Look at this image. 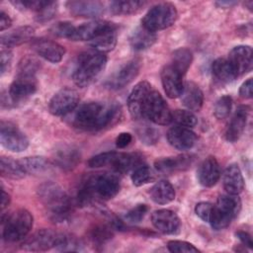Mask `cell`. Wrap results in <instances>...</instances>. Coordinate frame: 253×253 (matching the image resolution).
<instances>
[{
	"mask_svg": "<svg viewBox=\"0 0 253 253\" xmlns=\"http://www.w3.org/2000/svg\"><path fill=\"white\" fill-rule=\"evenodd\" d=\"M121 113L117 102H89L76 110L72 125L82 130L97 131L117 124Z\"/></svg>",
	"mask_w": 253,
	"mask_h": 253,
	"instance_id": "1",
	"label": "cell"
},
{
	"mask_svg": "<svg viewBox=\"0 0 253 253\" xmlns=\"http://www.w3.org/2000/svg\"><path fill=\"white\" fill-rule=\"evenodd\" d=\"M121 183L117 175L102 173L88 177L80 186L77 193V204L89 205L95 198L108 201L120 192Z\"/></svg>",
	"mask_w": 253,
	"mask_h": 253,
	"instance_id": "2",
	"label": "cell"
},
{
	"mask_svg": "<svg viewBox=\"0 0 253 253\" xmlns=\"http://www.w3.org/2000/svg\"><path fill=\"white\" fill-rule=\"evenodd\" d=\"M38 196L51 220L63 222L69 217L72 203L67 193L58 184L51 181L42 183L38 189Z\"/></svg>",
	"mask_w": 253,
	"mask_h": 253,
	"instance_id": "3",
	"label": "cell"
},
{
	"mask_svg": "<svg viewBox=\"0 0 253 253\" xmlns=\"http://www.w3.org/2000/svg\"><path fill=\"white\" fill-rule=\"evenodd\" d=\"M106 64L107 56L105 53L95 49L80 53L72 73L74 83L80 88L89 86L100 76L105 69Z\"/></svg>",
	"mask_w": 253,
	"mask_h": 253,
	"instance_id": "4",
	"label": "cell"
},
{
	"mask_svg": "<svg viewBox=\"0 0 253 253\" xmlns=\"http://www.w3.org/2000/svg\"><path fill=\"white\" fill-rule=\"evenodd\" d=\"M34 223L32 213L25 209H18L1 217L2 237L7 242L23 240L31 231Z\"/></svg>",
	"mask_w": 253,
	"mask_h": 253,
	"instance_id": "5",
	"label": "cell"
},
{
	"mask_svg": "<svg viewBox=\"0 0 253 253\" xmlns=\"http://www.w3.org/2000/svg\"><path fill=\"white\" fill-rule=\"evenodd\" d=\"M241 210V202L237 195H221L213 205L209 223L215 230L227 227L238 215Z\"/></svg>",
	"mask_w": 253,
	"mask_h": 253,
	"instance_id": "6",
	"label": "cell"
},
{
	"mask_svg": "<svg viewBox=\"0 0 253 253\" xmlns=\"http://www.w3.org/2000/svg\"><path fill=\"white\" fill-rule=\"evenodd\" d=\"M178 13L176 7L168 2H163L151 7L141 19V26L150 32H158L171 27Z\"/></svg>",
	"mask_w": 253,
	"mask_h": 253,
	"instance_id": "7",
	"label": "cell"
},
{
	"mask_svg": "<svg viewBox=\"0 0 253 253\" xmlns=\"http://www.w3.org/2000/svg\"><path fill=\"white\" fill-rule=\"evenodd\" d=\"M38 88V81L36 75L27 73H17L14 81L9 88V101L11 104H18L25 102L32 95H34Z\"/></svg>",
	"mask_w": 253,
	"mask_h": 253,
	"instance_id": "8",
	"label": "cell"
},
{
	"mask_svg": "<svg viewBox=\"0 0 253 253\" xmlns=\"http://www.w3.org/2000/svg\"><path fill=\"white\" fill-rule=\"evenodd\" d=\"M144 118L156 125L166 126L172 122V113L159 92L152 90L144 111Z\"/></svg>",
	"mask_w": 253,
	"mask_h": 253,
	"instance_id": "9",
	"label": "cell"
},
{
	"mask_svg": "<svg viewBox=\"0 0 253 253\" xmlns=\"http://www.w3.org/2000/svg\"><path fill=\"white\" fill-rule=\"evenodd\" d=\"M0 140L5 148L13 152H22L29 146L28 137L11 122L1 121Z\"/></svg>",
	"mask_w": 253,
	"mask_h": 253,
	"instance_id": "10",
	"label": "cell"
},
{
	"mask_svg": "<svg viewBox=\"0 0 253 253\" xmlns=\"http://www.w3.org/2000/svg\"><path fill=\"white\" fill-rule=\"evenodd\" d=\"M152 90L147 81H140L132 88L127 98V108L132 120L144 119L145 106Z\"/></svg>",
	"mask_w": 253,
	"mask_h": 253,
	"instance_id": "11",
	"label": "cell"
},
{
	"mask_svg": "<svg viewBox=\"0 0 253 253\" xmlns=\"http://www.w3.org/2000/svg\"><path fill=\"white\" fill-rule=\"evenodd\" d=\"M79 103L77 91L71 88H63L56 92L49 101L48 110L53 116H65L74 111Z\"/></svg>",
	"mask_w": 253,
	"mask_h": 253,
	"instance_id": "12",
	"label": "cell"
},
{
	"mask_svg": "<svg viewBox=\"0 0 253 253\" xmlns=\"http://www.w3.org/2000/svg\"><path fill=\"white\" fill-rule=\"evenodd\" d=\"M58 238V233L50 229H40L28 237L23 243L21 248L26 251H46L55 248Z\"/></svg>",
	"mask_w": 253,
	"mask_h": 253,
	"instance_id": "13",
	"label": "cell"
},
{
	"mask_svg": "<svg viewBox=\"0 0 253 253\" xmlns=\"http://www.w3.org/2000/svg\"><path fill=\"white\" fill-rule=\"evenodd\" d=\"M139 69V60L131 59L126 62L107 80V86L113 90H119L126 87L138 75Z\"/></svg>",
	"mask_w": 253,
	"mask_h": 253,
	"instance_id": "14",
	"label": "cell"
},
{
	"mask_svg": "<svg viewBox=\"0 0 253 253\" xmlns=\"http://www.w3.org/2000/svg\"><path fill=\"white\" fill-rule=\"evenodd\" d=\"M153 226L164 234H176L180 231L181 220L172 211L161 209L154 211L151 214Z\"/></svg>",
	"mask_w": 253,
	"mask_h": 253,
	"instance_id": "15",
	"label": "cell"
},
{
	"mask_svg": "<svg viewBox=\"0 0 253 253\" xmlns=\"http://www.w3.org/2000/svg\"><path fill=\"white\" fill-rule=\"evenodd\" d=\"M183 77L184 75H182L170 64H167L162 68L161 82L164 92L169 98L175 99L181 96L184 88Z\"/></svg>",
	"mask_w": 253,
	"mask_h": 253,
	"instance_id": "16",
	"label": "cell"
},
{
	"mask_svg": "<svg viewBox=\"0 0 253 253\" xmlns=\"http://www.w3.org/2000/svg\"><path fill=\"white\" fill-rule=\"evenodd\" d=\"M34 50L45 60L57 63L61 61L65 54V48L56 42L46 39H37L32 41Z\"/></svg>",
	"mask_w": 253,
	"mask_h": 253,
	"instance_id": "17",
	"label": "cell"
},
{
	"mask_svg": "<svg viewBox=\"0 0 253 253\" xmlns=\"http://www.w3.org/2000/svg\"><path fill=\"white\" fill-rule=\"evenodd\" d=\"M227 60L237 76H240L252 67V48L249 45H237L230 50Z\"/></svg>",
	"mask_w": 253,
	"mask_h": 253,
	"instance_id": "18",
	"label": "cell"
},
{
	"mask_svg": "<svg viewBox=\"0 0 253 253\" xmlns=\"http://www.w3.org/2000/svg\"><path fill=\"white\" fill-rule=\"evenodd\" d=\"M194 158L191 155H178L172 157H162L154 162L156 171L161 174H173L187 170L191 167Z\"/></svg>",
	"mask_w": 253,
	"mask_h": 253,
	"instance_id": "19",
	"label": "cell"
},
{
	"mask_svg": "<svg viewBox=\"0 0 253 253\" xmlns=\"http://www.w3.org/2000/svg\"><path fill=\"white\" fill-rule=\"evenodd\" d=\"M167 140L178 150H188L195 145L197 135L190 128L177 126L168 130Z\"/></svg>",
	"mask_w": 253,
	"mask_h": 253,
	"instance_id": "20",
	"label": "cell"
},
{
	"mask_svg": "<svg viewBox=\"0 0 253 253\" xmlns=\"http://www.w3.org/2000/svg\"><path fill=\"white\" fill-rule=\"evenodd\" d=\"M220 177V167L217 160L210 156L206 158L198 168V179L202 186L212 187L214 186Z\"/></svg>",
	"mask_w": 253,
	"mask_h": 253,
	"instance_id": "21",
	"label": "cell"
},
{
	"mask_svg": "<svg viewBox=\"0 0 253 253\" xmlns=\"http://www.w3.org/2000/svg\"><path fill=\"white\" fill-rule=\"evenodd\" d=\"M80 160V153L76 147L69 144H61L53 152V161L63 170H71Z\"/></svg>",
	"mask_w": 253,
	"mask_h": 253,
	"instance_id": "22",
	"label": "cell"
},
{
	"mask_svg": "<svg viewBox=\"0 0 253 253\" xmlns=\"http://www.w3.org/2000/svg\"><path fill=\"white\" fill-rule=\"evenodd\" d=\"M112 22L104 20H95L84 23L80 26H75L71 41H89L91 42L101 32L107 29Z\"/></svg>",
	"mask_w": 253,
	"mask_h": 253,
	"instance_id": "23",
	"label": "cell"
},
{
	"mask_svg": "<svg viewBox=\"0 0 253 253\" xmlns=\"http://www.w3.org/2000/svg\"><path fill=\"white\" fill-rule=\"evenodd\" d=\"M66 6L70 13L77 17L95 18L104 12V5L99 1H68Z\"/></svg>",
	"mask_w": 253,
	"mask_h": 253,
	"instance_id": "24",
	"label": "cell"
},
{
	"mask_svg": "<svg viewBox=\"0 0 253 253\" xmlns=\"http://www.w3.org/2000/svg\"><path fill=\"white\" fill-rule=\"evenodd\" d=\"M248 113H249V110L245 106H240L236 110L234 116L232 117L225 130V138L227 141L235 142L240 138L246 126Z\"/></svg>",
	"mask_w": 253,
	"mask_h": 253,
	"instance_id": "25",
	"label": "cell"
},
{
	"mask_svg": "<svg viewBox=\"0 0 253 253\" xmlns=\"http://www.w3.org/2000/svg\"><path fill=\"white\" fill-rule=\"evenodd\" d=\"M35 30L30 26L19 27L1 36V45L3 48H11L24 42L34 40Z\"/></svg>",
	"mask_w": 253,
	"mask_h": 253,
	"instance_id": "26",
	"label": "cell"
},
{
	"mask_svg": "<svg viewBox=\"0 0 253 253\" xmlns=\"http://www.w3.org/2000/svg\"><path fill=\"white\" fill-rule=\"evenodd\" d=\"M118 27L112 23L107 29L101 32L96 38H94L90 43L92 49H95L99 52L105 53L114 49L117 44V38H118Z\"/></svg>",
	"mask_w": 253,
	"mask_h": 253,
	"instance_id": "27",
	"label": "cell"
},
{
	"mask_svg": "<svg viewBox=\"0 0 253 253\" xmlns=\"http://www.w3.org/2000/svg\"><path fill=\"white\" fill-rule=\"evenodd\" d=\"M223 187L227 194L238 195L244 189V179L237 164H229L223 174Z\"/></svg>",
	"mask_w": 253,
	"mask_h": 253,
	"instance_id": "28",
	"label": "cell"
},
{
	"mask_svg": "<svg viewBox=\"0 0 253 253\" xmlns=\"http://www.w3.org/2000/svg\"><path fill=\"white\" fill-rule=\"evenodd\" d=\"M183 105L189 111H200L204 103V94L201 88L194 82H186L181 94Z\"/></svg>",
	"mask_w": 253,
	"mask_h": 253,
	"instance_id": "29",
	"label": "cell"
},
{
	"mask_svg": "<svg viewBox=\"0 0 253 253\" xmlns=\"http://www.w3.org/2000/svg\"><path fill=\"white\" fill-rule=\"evenodd\" d=\"M156 39L157 37L155 33L140 26L131 32L129 36V44L134 50H144L152 46Z\"/></svg>",
	"mask_w": 253,
	"mask_h": 253,
	"instance_id": "30",
	"label": "cell"
},
{
	"mask_svg": "<svg viewBox=\"0 0 253 253\" xmlns=\"http://www.w3.org/2000/svg\"><path fill=\"white\" fill-rule=\"evenodd\" d=\"M151 200L158 205H166L174 201L176 193L172 184L166 180L158 181L150 189Z\"/></svg>",
	"mask_w": 253,
	"mask_h": 253,
	"instance_id": "31",
	"label": "cell"
},
{
	"mask_svg": "<svg viewBox=\"0 0 253 253\" xmlns=\"http://www.w3.org/2000/svg\"><path fill=\"white\" fill-rule=\"evenodd\" d=\"M140 165H142V156L138 153L118 152L112 167L116 172L124 174L134 170Z\"/></svg>",
	"mask_w": 253,
	"mask_h": 253,
	"instance_id": "32",
	"label": "cell"
},
{
	"mask_svg": "<svg viewBox=\"0 0 253 253\" xmlns=\"http://www.w3.org/2000/svg\"><path fill=\"white\" fill-rule=\"evenodd\" d=\"M212 75L222 83H230L238 76L226 58H217L211 65Z\"/></svg>",
	"mask_w": 253,
	"mask_h": 253,
	"instance_id": "33",
	"label": "cell"
},
{
	"mask_svg": "<svg viewBox=\"0 0 253 253\" xmlns=\"http://www.w3.org/2000/svg\"><path fill=\"white\" fill-rule=\"evenodd\" d=\"M27 174H42L47 172L51 163L43 156H31L19 160Z\"/></svg>",
	"mask_w": 253,
	"mask_h": 253,
	"instance_id": "34",
	"label": "cell"
},
{
	"mask_svg": "<svg viewBox=\"0 0 253 253\" xmlns=\"http://www.w3.org/2000/svg\"><path fill=\"white\" fill-rule=\"evenodd\" d=\"M0 171L3 177L14 180L22 179L27 175L19 160L5 156L0 158Z\"/></svg>",
	"mask_w": 253,
	"mask_h": 253,
	"instance_id": "35",
	"label": "cell"
},
{
	"mask_svg": "<svg viewBox=\"0 0 253 253\" xmlns=\"http://www.w3.org/2000/svg\"><path fill=\"white\" fill-rule=\"evenodd\" d=\"M192 51L189 48L180 47L173 52L171 62L169 64L177 71H179L182 75H185L192 63Z\"/></svg>",
	"mask_w": 253,
	"mask_h": 253,
	"instance_id": "36",
	"label": "cell"
},
{
	"mask_svg": "<svg viewBox=\"0 0 253 253\" xmlns=\"http://www.w3.org/2000/svg\"><path fill=\"white\" fill-rule=\"evenodd\" d=\"M146 2L137 0H119L110 3V11L115 15H130L139 11Z\"/></svg>",
	"mask_w": 253,
	"mask_h": 253,
	"instance_id": "37",
	"label": "cell"
},
{
	"mask_svg": "<svg viewBox=\"0 0 253 253\" xmlns=\"http://www.w3.org/2000/svg\"><path fill=\"white\" fill-rule=\"evenodd\" d=\"M55 249L60 252H78L83 250V244L73 235L58 233Z\"/></svg>",
	"mask_w": 253,
	"mask_h": 253,
	"instance_id": "38",
	"label": "cell"
},
{
	"mask_svg": "<svg viewBox=\"0 0 253 253\" xmlns=\"http://www.w3.org/2000/svg\"><path fill=\"white\" fill-rule=\"evenodd\" d=\"M114 225H96L95 227H93L90 230V239L94 242V243H98V244H102L107 242L109 239L112 238L113 236V228ZM115 228V227H114Z\"/></svg>",
	"mask_w": 253,
	"mask_h": 253,
	"instance_id": "39",
	"label": "cell"
},
{
	"mask_svg": "<svg viewBox=\"0 0 253 253\" xmlns=\"http://www.w3.org/2000/svg\"><path fill=\"white\" fill-rule=\"evenodd\" d=\"M172 121L184 127H194L197 125L196 116L187 110H175L172 113Z\"/></svg>",
	"mask_w": 253,
	"mask_h": 253,
	"instance_id": "40",
	"label": "cell"
},
{
	"mask_svg": "<svg viewBox=\"0 0 253 253\" xmlns=\"http://www.w3.org/2000/svg\"><path fill=\"white\" fill-rule=\"evenodd\" d=\"M153 178L152 171L146 165H140L135 168L131 174V181L132 184L136 187L142 186L148 182H150Z\"/></svg>",
	"mask_w": 253,
	"mask_h": 253,
	"instance_id": "41",
	"label": "cell"
},
{
	"mask_svg": "<svg viewBox=\"0 0 253 253\" xmlns=\"http://www.w3.org/2000/svg\"><path fill=\"white\" fill-rule=\"evenodd\" d=\"M116 151H108V152H103L100 154H97L93 156L89 161L88 165L91 168H100V167H105V166H112L115 158L117 156Z\"/></svg>",
	"mask_w": 253,
	"mask_h": 253,
	"instance_id": "42",
	"label": "cell"
},
{
	"mask_svg": "<svg viewBox=\"0 0 253 253\" xmlns=\"http://www.w3.org/2000/svg\"><path fill=\"white\" fill-rule=\"evenodd\" d=\"M231 106H232V99L230 96L228 95H223L221 96L215 103L214 105V117L218 120H222L225 119L231 110Z\"/></svg>",
	"mask_w": 253,
	"mask_h": 253,
	"instance_id": "43",
	"label": "cell"
},
{
	"mask_svg": "<svg viewBox=\"0 0 253 253\" xmlns=\"http://www.w3.org/2000/svg\"><path fill=\"white\" fill-rule=\"evenodd\" d=\"M167 248L172 253H196L200 250L193 244L182 240H170L167 243Z\"/></svg>",
	"mask_w": 253,
	"mask_h": 253,
	"instance_id": "44",
	"label": "cell"
},
{
	"mask_svg": "<svg viewBox=\"0 0 253 253\" xmlns=\"http://www.w3.org/2000/svg\"><path fill=\"white\" fill-rule=\"evenodd\" d=\"M47 2L46 0H17L11 1V4L20 10H30L38 13Z\"/></svg>",
	"mask_w": 253,
	"mask_h": 253,
	"instance_id": "45",
	"label": "cell"
},
{
	"mask_svg": "<svg viewBox=\"0 0 253 253\" xmlns=\"http://www.w3.org/2000/svg\"><path fill=\"white\" fill-rule=\"evenodd\" d=\"M137 133H138L140 140L147 145L156 143V141L159 138L158 130L155 129L154 127L146 126V125L143 126H140L137 130Z\"/></svg>",
	"mask_w": 253,
	"mask_h": 253,
	"instance_id": "46",
	"label": "cell"
},
{
	"mask_svg": "<svg viewBox=\"0 0 253 253\" xmlns=\"http://www.w3.org/2000/svg\"><path fill=\"white\" fill-rule=\"evenodd\" d=\"M40 68V62L32 56H26L21 59L18 65V72L17 73H27L36 75L37 71Z\"/></svg>",
	"mask_w": 253,
	"mask_h": 253,
	"instance_id": "47",
	"label": "cell"
},
{
	"mask_svg": "<svg viewBox=\"0 0 253 253\" xmlns=\"http://www.w3.org/2000/svg\"><path fill=\"white\" fill-rule=\"evenodd\" d=\"M75 26L69 22H58L50 29L51 33L57 37L71 40Z\"/></svg>",
	"mask_w": 253,
	"mask_h": 253,
	"instance_id": "48",
	"label": "cell"
},
{
	"mask_svg": "<svg viewBox=\"0 0 253 253\" xmlns=\"http://www.w3.org/2000/svg\"><path fill=\"white\" fill-rule=\"evenodd\" d=\"M148 211V207L144 204L136 205L134 208L129 210L126 214V219L130 223H137L141 221L145 213Z\"/></svg>",
	"mask_w": 253,
	"mask_h": 253,
	"instance_id": "49",
	"label": "cell"
},
{
	"mask_svg": "<svg viewBox=\"0 0 253 253\" xmlns=\"http://www.w3.org/2000/svg\"><path fill=\"white\" fill-rule=\"evenodd\" d=\"M57 3L54 1H48L44 7L37 13V20L40 22H45L50 20L56 12Z\"/></svg>",
	"mask_w": 253,
	"mask_h": 253,
	"instance_id": "50",
	"label": "cell"
},
{
	"mask_svg": "<svg viewBox=\"0 0 253 253\" xmlns=\"http://www.w3.org/2000/svg\"><path fill=\"white\" fill-rule=\"evenodd\" d=\"M212 208L213 205L209 202H200L195 207V212L202 220L209 222L212 211Z\"/></svg>",
	"mask_w": 253,
	"mask_h": 253,
	"instance_id": "51",
	"label": "cell"
},
{
	"mask_svg": "<svg viewBox=\"0 0 253 253\" xmlns=\"http://www.w3.org/2000/svg\"><path fill=\"white\" fill-rule=\"evenodd\" d=\"M12 52L8 48H3L0 54V65H1V75L7 72L10 69L11 62H12Z\"/></svg>",
	"mask_w": 253,
	"mask_h": 253,
	"instance_id": "52",
	"label": "cell"
},
{
	"mask_svg": "<svg viewBox=\"0 0 253 253\" xmlns=\"http://www.w3.org/2000/svg\"><path fill=\"white\" fill-rule=\"evenodd\" d=\"M252 78L247 79L245 82L242 83V85L239 88V95L243 99H251L252 98Z\"/></svg>",
	"mask_w": 253,
	"mask_h": 253,
	"instance_id": "53",
	"label": "cell"
},
{
	"mask_svg": "<svg viewBox=\"0 0 253 253\" xmlns=\"http://www.w3.org/2000/svg\"><path fill=\"white\" fill-rule=\"evenodd\" d=\"M132 136L129 132H122L116 138V146L118 148H125L131 142Z\"/></svg>",
	"mask_w": 253,
	"mask_h": 253,
	"instance_id": "54",
	"label": "cell"
},
{
	"mask_svg": "<svg viewBox=\"0 0 253 253\" xmlns=\"http://www.w3.org/2000/svg\"><path fill=\"white\" fill-rule=\"evenodd\" d=\"M236 236L237 238L240 240V242L245 246V247H248L249 249H252L253 247V242H252V238H251V235L246 232V231H237L236 232Z\"/></svg>",
	"mask_w": 253,
	"mask_h": 253,
	"instance_id": "55",
	"label": "cell"
},
{
	"mask_svg": "<svg viewBox=\"0 0 253 253\" xmlns=\"http://www.w3.org/2000/svg\"><path fill=\"white\" fill-rule=\"evenodd\" d=\"M12 24V20L9 17L8 14H6L4 11H1L0 13V31L3 32L4 30L8 29Z\"/></svg>",
	"mask_w": 253,
	"mask_h": 253,
	"instance_id": "56",
	"label": "cell"
},
{
	"mask_svg": "<svg viewBox=\"0 0 253 253\" xmlns=\"http://www.w3.org/2000/svg\"><path fill=\"white\" fill-rule=\"evenodd\" d=\"M11 198L8 193L5 192V190L2 188L1 189V211H3L10 204Z\"/></svg>",
	"mask_w": 253,
	"mask_h": 253,
	"instance_id": "57",
	"label": "cell"
},
{
	"mask_svg": "<svg viewBox=\"0 0 253 253\" xmlns=\"http://www.w3.org/2000/svg\"><path fill=\"white\" fill-rule=\"evenodd\" d=\"M215 4L220 7H230L234 4H236V2H234V1H218Z\"/></svg>",
	"mask_w": 253,
	"mask_h": 253,
	"instance_id": "58",
	"label": "cell"
}]
</instances>
